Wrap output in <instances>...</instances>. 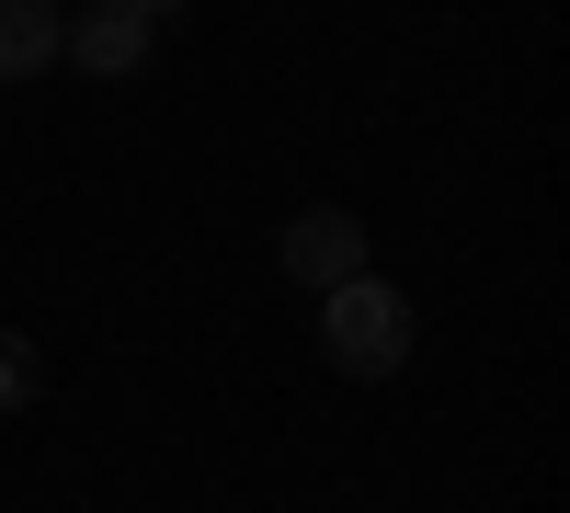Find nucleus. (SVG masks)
<instances>
[{"label":"nucleus","mask_w":570,"mask_h":513,"mask_svg":"<svg viewBox=\"0 0 570 513\" xmlns=\"http://www.w3.org/2000/svg\"><path fill=\"white\" fill-rule=\"evenodd\" d=\"M35 388H46V365H35V343H23V332H0V411H23Z\"/></svg>","instance_id":"obj_5"},{"label":"nucleus","mask_w":570,"mask_h":513,"mask_svg":"<svg viewBox=\"0 0 570 513\" xmlns=\"http://www.w3.org/2000/svg\"><path fill=\"white\" fill-rule=\"evenodd\" d=\"M58 69V0H0V80Z\"/></svg>","instance_id":"obj_4"},{"label":"nucleus","mask_w":570,"mask_h":513,"mask_svg":"<svg viewBox=\"0 0 570 513\" xmlns=\"http://www.w3.org/2000/svg\"><path fill=\"white\" fill-rule=\"evenodd\" d=\"M320 354L343 365V377H400V365H411V297L376 286V274L331 286L320 297Z\"/></svg>","instance_id":"obj_1"},{"label":"nucleus","mask_w":570,"mask_h":513,"mask_svg":"<svg viewBox=\"0 0 570 513\" xmlns=\"http://www.w3.org/2000/svg\"><path fill=\"white\" fill-rule=\"evenodd\" d=\"M149 34L160 23H137L126 0H91V12H58V58H80L91 80H137L149 69Z\"/></svg>","instance_id":"obj_2"},{"label":"nucleus","mask_w":570,"mask_h":513,"mask_svg":"<svg viewBox=\"0 0 570 513\" xmlns=\"http://www.w3.org/2000/svg\"><path fill=\"white\" fill-rule=\"evenodd\" d=\"M274 263L297 274L308 297H331V286H354V274H365V228H354L343 206H308L297 228H285V251H274Z\"/></svg>","instance_id":"obj_3"},{"label":"nucleus","mask_w":570,"mask_h":513,"mask_svg":"<svg viewBox=\"0 0 570 513\" xmlns=\"http://www.w3.org/2000/svg\"><path fill=\"white\" fill-rule=\"evenodd\" d=\"M126 12H137V23H171V12H183V0H126Z\"/></svg>","instance_id":"obj_6"}]
</instances>
